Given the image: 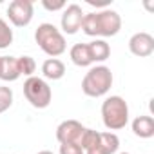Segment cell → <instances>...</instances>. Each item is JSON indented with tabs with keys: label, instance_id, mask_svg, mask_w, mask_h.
Segmentation results:
<instances>
[{
	"label": "cell",
	"instance_id": "6da1fadb",
	"mask_svg": "<svg viewBox=\"0 0 154 154\" xmlns=\"http://www.w3.org/2000/svg\"><path fill=\"white\" fill-rule=\"evenodd\" d=\"M82 29L89 36H114L122 29V17L112 9L87 13L82 22Z\"/></svg>",
	"mask_w": 154,
	"mask_h": 154
},
{
	"label": "cell",
	"instance_id": "7a4b0ae2",
	"mask_svg": "<svg viewBox=\"0 0 154 154\" xmlns=\"http://www.w3.org/2000/svg\"><path fill=\"white\" fill-rule=\"evenodd\" d=\"M111 87H112V72L107 65L91 67L82 80V91L85 96L91 98L105 96Z\"/></svg>",
	"mask_w": 154,
	"mask_h": 154
},
{
	"label": "cell",
	"instance_id": "3957f363",
	"mask_svg": "<svg viewBox=\"0 0 154 154\" xmlns=\"http://www.w3.org/2000/svg\"><path fill=\"white\" fill-rule=\"evenodd\" d=\"M35 40L38 44V47L51 58H56L60 54L65 53L67 44H65V36L60 33V29L53 24H40L35 31Z\"/></svg>",
	"mask_w": 154,
	"mask_h": 154
},
{
	"label": "cell",
	"instance_id": "277c9868",
	"mask_svg": "<svg viewBox=\"0 0 154 154\" xmlns=\"http://www.w3.org/2000/svg\"><path fill=\"white\" fill-rule=\"evenodd\" d=\"M103 125L111 131H120L129 123V105L122 96H109L102 103Z\"/></svg>",
	"mask_w": 154,
	"mask_h": 154
},
{
	"label": "cell",
	"instance_id": "5b68a950",
	"mask_svg": "<svg viewBox=\"0 0 154 154\" xmlns=\"http://www.w3.org/2000/svg\"><path fill=\"white\" fill-rule=\"evenodd\" d=\"M24 96L35 109H45L53 100V91L44 78L33 74L24 82Z\"/></svg>",
	"mask_w": 154,
	"mask_h": 154
},
{
	"label": "cell",
	"instance_id": "8992f818",
	"mask_svg": "<svg viewBox=\"0 0 154 154\" xmlns=\"http://www.w3.org/2000/svg\"><path fill=\"white\" fill-rule=\"evenodd\" d=\"M35 8L31 0H13L8 6V17L15 27H26L31 24Z\"/></svg>",
	"mask_w": 154,
	"mask_h": 154
},
{
	"label": "cell",
	"instance_id": "52a82bcc",
	"mask_svg": "<svg viewBox=\"0 0 154 154\" xmlns=\"http://www.w3.org/2000/svg\"><path fill=\"white\" fill-rule=\"evenodd\" d=\"M84 17H85V13L82 11V8L78 4H69V6H65V9L62 13V20H60L62 31L65 35L78 33V29H82Z\"/></svg>",
	"mask_w": 154,
	"mask_h": 154
},
{
	"label": "cell",
	"instance_id": "ba28073f",
	"mask_svg": "<svg viewBox=\"0 0 154 154\" xmlns=\"http://www.w3.org/2000/svg\"><path fill=\"white\" fill-rule=\"evenodd\" d=\"M84 131H85V127L80 122L65 120V122H62L56 127V140L60 141V145L62 143H76V145H78Z\"/></svg>",
	"mask_w": 154,
	"mask_h": 154
},
{
	"label": "cell",
	"instance_id": "9c48e42d",
	"mask_svg": "<svg viewBox=\"0 0 154 154\" xmlns=\"http://www.w3.org/2000/svg\"><path fill=\"white\" fill-rule=\"evenodd\" d=\"M129 51L134 54V56H140V58H147L154 53V38L152 35L149 33H136L131 36L129 40Z\"/></svg>",
	"mask_w": 154,
	"mask_h": 154
},
{
	"label": "cell",
	"instance_id": "30bf717a",
	"mask_svg": "<svg viewBox=\"0 0 154 154\" xmlns=\"http://www.w3.org/2000/svg\"><path fill=\"white\" fill-rule=\"evenodd\" d=\"M132 132L138 138H152L154 136V118L152 116H136L132 120Z\"/></svg>",
	"mask_w": 154,
	"mask_h": 154
},
{
	"label": "cell",
	"instance_id": "8fae6325",
	"mask_svg": "<svg viewBox=\"0 0 154 154\" xmlns=\"http://www.w3.org/2000/svg\"><path fill=\"white\" fill-rule=\"evenodd\" d=\"M42 74L47 80H60L65 74V65L58 58H47L42 63Z\"/></svg>",
	"mask_w": 154,
	"mask_h": 154
},
{
	"label": "cell",
	"instance_id": "7c38bea8",
	"mask_svg": "<svg viewBox=\"0 0 154 154\" xmlns=\"http://www.w3.org/2000/svg\"><path fill=\"white\" fill-rule=\"evenodd\" d=\"M69 56H71L72 63L78 65V67H89L93 63V58H91L87 44H74L71 47V51H69Z\"/></svg>",
	"mask_w": 154,
	"mask_h": 154
},
{
	"label": "cell",
	"instance_id": "4fadbf2b",
	"mask_svg": "<svg viewBox=\"0 0 154 154\" xmlns=\"http://www.w3.org/2000/svg\"><path fill=\"white\" fill-rule=\"evenodd\" d=\"M20 69L18 62L13 56H2V71H0V80L4 82H15L20 78Z\"/></svg>",
	"mask_w": 154,
	"mask_h": 154
},
{
	"label": "cell",
	"instance_id": "5bb4252c",
	"mask_svg": "<svg viewBox=\"0 0 154 154\" xmlns=\"http://www.w3.org/2000/svg\"><path fill=\"white\" fill-rule=\"evenodd\" d=\"M89 45V53H91V58L93 62H105L109 56H111V47L105 40L102 38H96L94 42L87 44Z\"/></svg>",
	"mask_w": 154,
	"mask_h": 154
},
{
	"label": "cell",
	"instance_id": "9a60e30c",
	"mask_svg": "<svg viewBox=\"0 0 154 154\" xmlns=\"http://www.w3.org/2000/svg\"><path fill=\"white\" fill-rule=\"evenodd\" d=\"M100 145L107 154H114L120 147V138L114 132H100Z\"/></svg>",
	"mask_w": 154,
	"mask_h": 154
},
{
	"label": "cell",
	"instance_id": "2e32d148",
	"mask_svg": "<svg viewBox=\"0 0 154 154\" xmlns=\"http://www.w3.org/2000/svg\"><path fill=\"white\" fill-rule=\"evenodd\" d=\"M13 44V29L8 26L6 20L0 18V49H6Z\"/></svg>",
	"mask_w": 154,
	"mask_h": 154
},
{
	"label": "cell",
	"instance_id": "e0dca14e",
	"mask_svg": "<svg viewBox=\"0 0 154 154\" xmlns=\"http://www.w3.org/2000/svg\"><path fill=\"white\" fill-rule=\"evenodd\" d=\"M17 62H18V69H20V74H24V76H33V72L36 71V63H35V60L31 58V56H20V58H17Z\"/></svg>",
	"mask_w": 154,
	"mask_h": 154
},
{
	"label": "cell",
	"instance_id": "ac0fdd59",
	"mask_svg": "<svg viewBox=\"0 0 154 154\" xmlns=\"http://www.w3.org/2000/svg\"><path fill=\"white\" fill-rule=\"evenodd\" d=\"M11 105H13V91H11V87L0 85V114L6 112Z\"/></svg>",
	"mask_w": 154,
	"mask_h": 154
},
{
	"label": "cell",
	"instance_id": "d6986e66",
	"mask_svg": "<svg viewBox=\"0 0 154 154\" xmlns=\"http://www.w3.org/2000/svg\"><path fill=\"white\" fill-rule=\"evenodd\" d=\"M60 154H84V149L76 143H62L60 145Z\"/></svg>",
	"mask_w": 154,
	"mask_h": 154
},
{
	"label": "cell",
	"instance_id": "ffe728a7",
	"mask_svg": "<svg viewBox=\"0 0 154 154\" xmlns=\"http://www.w3.org/2000/svg\"><path fill=\"white\" fill-rule=\"evenodd\" d=\"M42 6L47 9V11H60V9H65V2L63 0H58V2H49V0H42Z\"/></svg>",
	"mask_w": 154,
	"mask_h": 154
},
{
	"label": "cell",
	"instance_id": "44dd1931",
	"mask_svg": "<svg viewBox=\"0 0 154 154\" xmlns=\"http://www.w3.org/2000/svg\"><path fill=\"white\" fill-rule=\"evenodd\" d=\"M36 154H54V152H51V150H40V152H36Z\"/></svg>",
	"mask_w": 154,
	"mask_h": 154
},
{
	"label": "cell",
	"instance_id": "7402d4cb",
	"mask_svg": "<svg viewBox=\"0 0 154 154\" xmlns=\"http://www.w3.org/2000/svg\"><path fill=\"white\" fill-rule=\"evenodd\" d=\"M0 71H2V56H0Z\"/></svg>",
	"mask_w": 154,
	"mask_h": 154
},
{
	"label": "cell",
	"instance_id": "603a6c76",
	"mask_svg": "<svg viewBox=\"0 0 154 154\" xmlns=\"http://www.w3.org/2000/svg\"><path fill=\"white\" fill-rule=\"evenodd\" d=\"M120 154H129V152H120Z\"/></svg>",
	"mask_w": 154,
	"mask_h": 154
}]
</instances>
